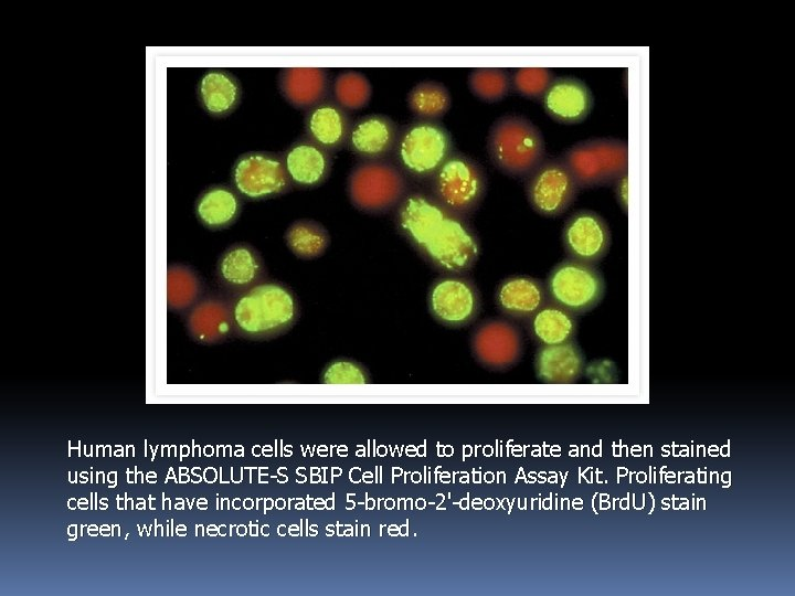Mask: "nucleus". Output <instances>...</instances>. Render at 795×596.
<instances>
[{"instance_id":"nucleus-1","label":"nucleus","mask_w":795,"mask_h":596,"mask_svg":"<svg viewBox=\"0 0 795 596\" xmlns=\"http://www.w3.org/2000/svg\"><path fill=\"white\" fill-rule=\"evenodd\" d=\"M398 221L412 243L445 270H464L478 255V243L468 225L428 196L409 195L400 206Z\"/></svg>"},{"instance_id":"nucleus-2","label":"nucleus","mask_w":795,"mask_h":596,"mask_svg":"<svg viewBox=\"0 0 795 596\" xmlns=\"http://www.w3.org/2000/svg\"><path fill=\"white\" fill-rule=\"evenodd\" d=\"M235 330L248 338H265L289 328L298 315L294 294L274 281L258 283L241 292L232 307Z\"/></svg>"},{"instance_id":"nucleus-3","label":"nucleus","mask_w":795,"mask_h":596,"mask_svg":"<svg viewBox=\"0 0 795 596\" xmlns=\"http://www.w3.org/2000/svg\"><path fill=\"white\" fill-rule=\"evenodd\" d=\"M487 150L492 163L502 172L524 175L544 160L545 145L540 129L529 119L506 115L492 124Z\"/></svg>"},{"instance_id":"nucleus-4","label":"nucleus","mask_w":795,"mask_h":596,"mask_svg":"<svg viewBox=\"0 0 795 596\" xmlns=\"http://www.w3.org/2000/svg\"><path fill=\"white\" fill-rule=\"evenodd\" d=\"M579 187L614 182L627 172V143L616 138H593L572 146L562 157Z\"/></svg>"},{"instance_id":"nucleus-5","label":"nucleus","mask_w":795,"mask_h":596,"mask_svg":"<svg viewBox=\"0 0 795 596\" xmlns=\"http://www.w3.org/2000/svg\"><path fill=\"white\" fill-rule=\"evenodd\" d=\"M453 142L448 131L431 120L414 123L405 128L398 143L402 167L413 175L435 174L452 155Z\"/></svg>"},{"instance_id":"nucleus-6","label":"nucleus","mask_w":795,"mask_h":596,"mask_svg":"<svg viewBox=\"0 0 795 596\" xmlns=\"http://www.w3.org/2000/svg\"><path fill=\"white\" fill-rule=\"evenodd\" d=\"M547 288L554 304L571 312H583L598 304L605 285L592 264L571 258L552 269Z\"/></svg>"},{"instance_id":"nucleus-7","label":"nucleus","mask_w":795,"mask_h":596,"mask_svg":"<svg viewBox=\"0 0 795 596\" xmlns=\"http://www.w3.org/2000/svg\"><path fill=\"white\" fill-rule=\"evenodd\" d=\"M485 188L481 168L469 157L452 153L434 174L437 202L459 215L471 211Z\"/></svg>"},{"instance_id":"nucleus-8","label":"nucleus","mask_w":795,"mask_h":596,"mask_svg":"<svg viewBox=\"0 0 795 596\" xmlns=\"http://www.w3.org/2000/svg\"><path fill=\"white\" fill-rule=\"evenodd\" d=\"M348 192L352 203L363 211L379 212L394 205L404 192V179L391 163L369 160L351 171Z\"/></svg>"},{"instance_id":"nucleus-9","label":"nucleus","mask_w":795,"mask_h":596,"mask_svg":"<svg viewBox=\"0 0 795 596\" xmlns=\"http://www.w3.org/2000/svg\"><path fill=\"white\" fill-rule=\"evenodd\" d=\"M237 192L251 200L278 195L289 188L284 161L272 152L250 151L241 155L231 171Z\"/></svg>"},{"instance_id":"nucleus-10","label":"nucleus","mask_w":795,"mask_h":596,"mask_svg":"<svg viewBox=\"0 0 795 596\" xmlns=\"http://www.w3.org/2000/svg\"><path fill=\"white\" fill-rule=\"evenodd\" d=\"M579 184L563 159L543 160L527 184L528 200L540 214L555 216L573 202Z\"/></svg>"},{"instance_id":"nucleus-11","label":"nucleus","mask_w":795,"mask_h":596,"mask_svg":"<svg viewBox=\"0 0 795 596\" xmlns=\"http://www.w3.org/2000/svg\"><path fill=\"white\" fill-rule=\"evenodd\" d=\"M611 231L605 220L591 210H579L565 222L562 242L576 260L592 264L603 258L611 246Z\"/></svg>"},{"instance_id":"nucleus-12","label":"nucleus","mask_w":795,"mask_h":596,"mask_svg":"<svg viewBox=\"0 0 795 596\" xmlns=\"http://www.w3.org/2000/svg\"><path fill=\"white\" fill-rule=\"evenodd\" d=\"M545 113L555 121L566 125L582 123L593 108L590 87L575 76L554 77L542 96Z\"/></svg>"},{"instance_id":"nucleus-13","label":"nucleus","mask_w":795,"mask_h":596,"mask_svg":"<svg viewBox=\"0 0 795 596\" xmlns=\"http://www.w3.org/2000/svg\"><path fill=\"white\" fill-rule=\"evenodd\" d=\"M433 316L448 326L469 322L478 309L475 288L462 278L448 277L436 281L428 295Z\"/></svg>"},{"instance_id":"nucleus-14","label":"nucleus","mask_w":795,"mask_h":596,"mask_svg":"<svg viewBox=\"0 0 795 596\" xmlns=\"http://www.w3.org/2000/svg\"><path fill=\"white\" fill-rule=\"evenodd\" d=\"M263 273V263L256 249L246 243L229 246L216 264V278L222 287L243 292L256 285Z\"/></svg>"},{"instance_id":"nucleus-15","label":"nucleus","mask_w":795,"mask_h":596,"mask_svg":"<svg viewBox=\"0 0 795 596\" xmlns=\"http://www.w3.org/2000/svg\"><path fill=\"white\" fill-rule=\"evenodd\" d=\"M198 99L203 110L213 117H225L241 103L242 86L239 78L222 68L208 70L197 87Z\"/></svg>"},{"instance_id":"nucleus-16","label":"nucleus","mask_w":795,"mask_h":596,"mask_svg":"<svg viewBox=\"0 0 795 596\" xmlns=\"http://www.w3.org/2000/svg\"><path fill=\"white\" fill-rule=\"evenodd\" d=\"M284 163L290 181L300 187L321 183L331 167L328 150L309 138L294 142L285 153Z\"/></svg>"},{"instance_id":"nucleus-17","label":"nucleus","mask_w":795,"mask_h":596,"mask_svg":"<svg viewBox=\"0 0 795 596\" xmlns=\"http://www.w3.org/2000/svg\"><path fill=\"white\" fill-rule=\"evenodd\" d=\"M350 148L359 156L377 159L390 152L396 142V126L380 114L364 116L351 127Z\"/></svg>"},{"instance_id":"nucleus-18","label":"nucleus","mask_w":795,"mask_h":596,"mask_svg":"<svg viewBox=\"0 0 795 596\" xmlns=\"http://www.w3.org/2000/svg\"><path fill=\"white\" fill-rule=\"evenodd\" d=\"M308 138L326 150L339 148L349 137L350 119L342 107L331 102L314 106L305 118Z\"/></svg>"},{"instance_id":"nucleus-19","label":"nucleus","mask_w":795,"mask_h":596,"mask_svg":"<svg viewBox=\"0 0 795 596\" xmlns=\"http://www.w3.org/2000/svg\"><path fill=\"white\" fill-rule=\"evenodd\" d=\"M474 348L484 362L502 366L517 358L520 349L519 333L507 322L489 321L476 331Z\"/></svg>"},{"instance_id":"nucleus-20","label":"nucleus","mask_w":795,"mask_h":596,"mask_svg":"<svg viewBox=\"0 0 795 596\" xmlns=\"http://www.w3.org/2000/svg\"><path fill=\"white\" fill-rule=\"evenodd\" d=\"M242 201L237 192L229 185L215 184L206 188L195 202V215L199 222L210 230L226 228L239 217Z\"/></svg>"},{"instance_id":"nucleus-21","label":"nucleus","mask_w":795,"mask_h":596,"mask_svg":"<svg viewBox=\"0 0 795 596\" xmlns=\"http://www.w3.org/2000/svg\"><path fill=\"white\" fill-rule=\"evenodd\" d=\"M279 87L293 106L314 107L327 93L328 75L322 68L289 67L280 72Z\"/></svg>"},{"instance_id":"nucleus-22","label":"nucleus","mask_w":795,"mask_h":596,"mask_svg":"<svg viewBox=\"0 0 795 596\" xmlns=\"http://www.w3.org/2000/svg\"><path fill=\"white\" fill-rule=\"evenodd\" d=\"M187 327L190 334L200 342L221 340L233 327L231 307L223 299L205 298L190 310Z\"/></svg>"},{"instance_id":"nucleus-23","label":"nucleus","mask_w":795,"mask_h":596,"mask_svg":"<svg viewBox=\"0 0 795 596\" xmlns=\"http://www.w3.org/2000/svg\"><path fill=\"white\" fill-rule=\"evenodd\" d=\"M544 299L542 285L526 276L508 278L497 290L499 307L516 317L532 316L543 306Z\"/></svg>"},{"instance_id":"nucleus-24","label":"nucleus","mask_w":795,"mask_h":596,"mask_svg":"<svg viewBox=\"0 0 795 596\" xmlns=\"http://www.w3.org/2000/svg\"><path fill=\"white\" fill-rule=\"evenodd\" d=\"M582 368V354L573 343L545 345L539 351L537 369L540 377L547 382H573L580 375Z\"/></svg>"},{"instance_id":"nucleus-25","label":"nucleus","mask_w":795,"mask_h":596,"mask_svg":"<svg viewBox=\"0 0 795 596\" xmlns=\"http://www.w3.org/2000/svg\"><path fill=\"white\" fill-rule=\"evenodd\" d=\"M575 324L572 312L556 304L542 306L532 315L531 321L533 334L545 345L568 342Z\"/></svg>"},{"instance_id":"nucleus-26","label":"nucleus","mask_w":795,"mask_h":596,"mask_svg":"<svg viewBox=\"0 0 795 596\" xmlns=\"http://www.w3.org/2000/svg\"><path fill=\"white\" fill-rule=\"evenodd\" d=\"M285 240L289 249L300 258L320 256L329 245L326 228L312 220H298L286 231Z\"/></svg>"},{"instance_id":"nucleus-27","label":"nucleus","mask_w":795,"mask_h":596,"mask_svg":"<svg viewBox=\"0 0 795 596\" xmlns=\"http://www.w3.org/2000/svg\"><path fill=\"white\" fill-rule=\"evenodd\" d=\"M451 94L441 83L425 81L415 85L407 96L411 110L423 118L442 117L451 107Z\"/></svg>"},{"instance_id":"nucleus-28","label":"nucleus","mask_w":795,"mask_h":596,"mask_svg":"<svg viewBox=\"0 0 795 596\" xmlns=\"http://www.w3.org/2000/svg\"><path fill=\"white\" fill-rule=\"evenodd\" d=\"M201 291L195 273L184 265L169 266L167 273V301L171 309L183 310L192 306Z\"/></svg>"},{"instance_id":"nucleus-29","label":"nucleus","mask_w":795,"mask_h":596,"mask_svg":"<svg viewBox=\"0 0 795 596\" xmlns=\"http://www.w3.org/2000/svg\"><path fill=\"white\" fill-rule=\"evenodd\" d=\"M371 94L372 87L369 79L359 72H342L333 84L336 102L342 108H362L369 103Z\"/></svg>"},{"instance_id":"nucleus-30","label":"nucleus","mask_w":795,"mask_h":596,"mask_svg":"<svg viewBox=\"0 0 795 596\" xmlns=\"http://www.w3.org/2000/svg\"><path fill=\"white\" fill-rule=\"evenodd\" d=\"M471 92L487 102H496L505 97L510 87V78L500 68H476L468 77Z\"/></svg>"},{"instance_id":"nucleus-31","label":"nucleus","mask_w":795,"mask_h":596,"mask_svg":"<svg viewBox=\"0 0 795 596\" xmlns=\"http://www.w3.org/2000/svg\"><path fill=\"white\" fill-rule=\"evenodd\" d=\"M553 78L552 72L548 68L526 67L515 72L512 84L519 94L538 98L543 96Z\"/></svg>"},{"instance_id":"nucleus-32","label":"nucleus","mask_w":795,"mask_h":596,"mask_svg":"<svg viewBox=\"0 0 795 596\" xmlns=\"http://www.w3.org/2000/svg\"><path fill=\"white\" fill-rule=\"evenodd\" d=\"M324 382L328 384H363L367 382L363 370L350 361H336L324 372Z\"/></svg>"},{"instance_id":"nucleus-33","label":"nucleus","mask_w":795,"mask_h":596,"mask_svg":"<svg viewBox=\"0 0 795 596\" xmlns=\"http://www.w3.org/2000/svg\"><path fill=\"white\" fill-rule=\"evenodd\" d=\"M614 192L617 203L624 212H627L628 207V175L627 172L618 177L614 181Z\"/></svg>"}]
</instances>
